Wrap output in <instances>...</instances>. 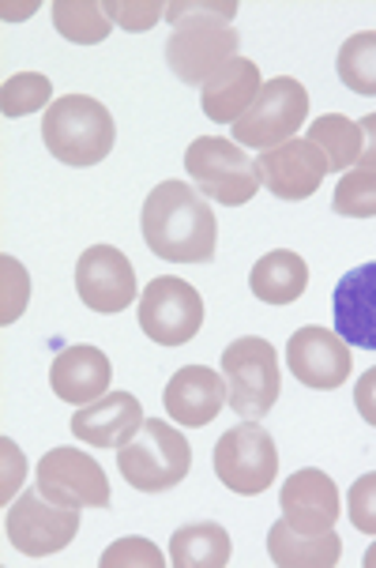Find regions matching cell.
<instances>
[{
	"mask_svg": "<svg viewBox=\"0 0 376 568\" xmlns=\"http://www.w3.org/2000/svg\"><path fill=\"white\" fill-rule=\"evenodd\" d=\"M0 272H4V302H0V324H16L27 310L31 297V278L27 267L16 256H0Z\"/></svg>",
	"mask_w": 376,
	"mask_h": 568,
	"instance_id": "31",
	"label": "cell"
},
{
	"mask_svg": "<svg viewBox=\"0 0 376 568\" xmlns=\"http://www.w3.org/2000/svg\"><path fill=\"white\" fill-rule=\"evenodd\" d=\"M226 407L245 422H260L278 403L283 373H278L275 346L260 335H241L223 351Z\"/></svg>",
	"mask_w": 376,
	"mask_h": 568,
	"instance_id": "4",
	"label": "cell"
},
{
	"mask_svg": "<svg viewBox=\"0 0 376 568\" xmlns=\"http://www.w3.org/2000/svg\"><path fill=\"white\" fill-rule=\"evenodd\" d=\"M234 557L226 527L219 524H189L170 538V561L177 568H226Z\"/></svg>",
	"mask_w": 376,
	"mask_h": 568,
	"instance_id": "23",
	"label": "cell"
},
{
	"mask_svg": "<svg viewBox=\"0 0 376 568\" xmlns=\"http://www.w3.org/2000/svg\"><path fill=\"white\" fill-rule=\"evenodd\" d=\"M362 565H365V568H376V542L369 546V550H365V557H362Z\"/></svg>",
	"mask_w": 376,
	"mask_h": 568,
	"instance_id": "37",
	"label": "cell"
},
{
	"mask_svg": "<svg viewBox=\"0 0 376 568\" xmlns=\"http://www.w3.org/2000/svg\"><path fill=\"white\" fill-rule=\"evenodd\" d=\"M346 513H350V524L365 535H376V470L373 475H362L358 483L346 494Z\"/></svg>",
	"mask_w": 376,
	"mask_h": 568,
	"instance_id": "33",
	"label": "cell"
},
{
	"mask_svg": "<svg viewBox=\"0 0 376 568\" xmlns=\"http://www.w3.org/2000/svg\"><path fill=\"white\" fill-rule=\"evenodd\" d=\"M305 118H308V91L294 75H275V80L260 87L256 102L234 124V143L264 155V151L278 148V143L294 140Z\"/></svg>",
	"mask_w": 376,
	"mask_h": 568,
	"instance_id": "6",
	"label": "cell"
},
{
	"mask_svg": "<svg viewBox=\"0 0 376 568\" xmlns=\"http://www.w3.org/2000/svg\"><path fill=\"white\" fill-rule=\"evenodd\" d=\"M358 129H362V159H358V166L362 170H376V113L362 118Z\"/></svg>",
	"mask_w": 376,
	"mask_h": 568,
	"instance_id": "36",
	"label": "cell"
},
{
	"mask_svg": "<svg viewBox=\"0 0 376 568\" xmlns=\"http://www.w3.org/2000/svg\"><path fill=\"white\" fill-rule=\"evenodd\" d=\"M38 489L64 508H110V478L80 448H50L38 464Z\"/></svg>",
	"mask_w": 376,
	"mask_h": 568,
	"instance_id": "10",
	"label": "cell"
},
{
	"mask_svg": "<svg viewBox=\"0 0 376 568\" xmlns=\"http://www.w3.org/2000/svg\"><path fill=\"white\" fill-rule=\"evenodd\" d=\"M143 403L132 392H105L102 399L75 407L72 437L91 448H121L143 429Z\"/></svg>",
	"mask_w": 376,
	"mask_h": 568,
	"instance_id": "16",
	"label": "cell"
},
{
	"mask_svg": "<svg viewBox=\"0 0 376 568\" xmlns=\"http://www.w3.org/2000/svg\"><path fill=\"white\" fill-rule=\"evenodd\" d=\"M8 542L23 557H50L61 554L80 531V508L53 505L42 489H27L16 497L4 519Z\"/></svg>",
	"mask_w": 376,
	"mask_h": 568,
	"instance_id": "9",
	"label": "cell"
},
{
	"mask_svg": "<svg viewBox=\"0 0 376 568\" xmlns=\"http://www.w3.org/2000/svg\"><path fill=\"white\" fill-rule=\"evenodd\" d=\"M42 140L57 162L87 170L99 166L113 151L118 124H113V113L99 99H91V94H64V99H57L45 110Z\"/></svg>",
	"mask_w": 376,
	"mask_h": 568,
	"instance_id": "2",
	"label": "cell"
},
{
	"mask_svg": "<svg viewBox=\"0 0 376 568\" xmlns=\"http://www.w3.org/2000/svg\"><path fill=\"white\" fill-rule=\"evenodd\" d=\"M286 365H291V377L302 381L305 388L335 392L354 373V354L339 332L308 324L297 327L286 343Z\"/></svg>",
	"mask_w": 376,
	"mask_h": 568,
	"instance_id": "12",
	"label": "cell"
},
{
	"mask_svg": "<svg viewBox=\"0 0 376 568\" xmlns=\"http://www.w3.org/2000/svg\"><path fill=\"white\" fill-rule=\"evenodd\" d=\"M241 38L226 23H181L166 42V64L181 83L204 87L211 75L237 57Z\"/></svg>",
	"mask_w": 376,
	"mask_h": 568,
	"instance_id": "11",
	"label": "cell"
},
{
	"mask_svg": "<svg viewBox=\"0 0 376 568\" xmlns=\"http://www.w3.org/2000/svg\"><path fill=\"white\" fill-rule=\"evenodd\" d=\"M332 310H335V332L343 335L346 346L376 351V260L373 264H358L354 272H346L339 278Z\"/></svg>",
	"mask_w": 376,
	"mask_h": 568,
	"instance_id": "18",
	"label": "cell"
},
{
	"mask_svg": "<svg viewBox=\"0 0 376 568\" xmlns=\"http://www.w3.org/2000/svg\"><path fill=\"white\" fill-rule=\"evenodd\" d=\"M267 554L278 568H332L343 557V538L335 531L305 535L294 531L286 519H278L267 531Z\"/></svg>",
	"mask_w": 376,
	"mask_h": 568,
	"instance_id": "21",
	"label": "cell"
},
{
	"mask_svg": "<svg viewBox=\"0 0 376 568\" xmlns=\"http://www.w3.org/2000/svg\"><path fill=\"white\" fill-rule=\"evenodd\" d=\"M354 407H358L362 418L376 429V365L365 369L358 384H354Z\"/></svg>",
	"mask_w": 376,
	"mask_h": 568,
	"instance_id": "34",
	"label": "cell"
},
{
	"mask_svg": "<svg viewBox=\"0 0 376 568\" xmlns=\"http://www.w3.org/2000/svg\"><path fill=\"white\" fill-rule=\"evenodd\" d=\"M143 242L159 260L173 264H207L215 256L219 223L207 196L185 181H162L143 200Z\"/></svg>",
	"mask_w": 376,
	"mask_h": 568,
	"instance_id": "1",
	"label": "cell"
},
{
	"mask_svg": "<svg viewBox=\"0 0 376 568\" xmlns=\"http://www.w3.org/2000/svg\"><path fill=\"white\" fill-rule=\"evenodd\" d=\"M75 291L91 313H124L136 302V267L113 245H91L75 264Z\"/></svg>",
	"mask_w": 376,
	"mask_h": 568,
	"instance_id": "14",
	"label": "cell"
},
{
	"mask_svg": "<svg viewBox=\"0 0 376 568\" xmlns=\"http://www.w3.org/2000/svg\"><path fill=\"white\" fill-rule=\"evenodd\" d=\"M260 87L264 83H260L256 61L237 53L234 61H226L223 69L200 87V105H204V113L215 124H237L248 113V105L256 102Z\"/></svg>",
	"mask_w": 376,
	"mask_h": 568,
	"instance_id": "20",
	"label": "cell"
},
{
	"mask_svg": "<svg viewBox=\"0 0 376 568\" xmlns=\"http://www.w3.org/2000/svg\"><path fill=\"white\" fill-rule=\"evenodd\" d=\"M260 185L278 200H308L332 173L324 151L308 136H294L256 159Z\"/></svg>",
	"mask_w": 376,
	"mask_h": 568,
	"instance_id": "13",
	"label": "cell"
},
{
	"mask_svg": "<svg viewBox=\"0 0 376 568\" xmlns=\"http://www.w3.org/2000/svg\"><path fill=\"white\" fill-rule=\"evenodd\" d=\"M102 568H121V565H143V568H162L166 565V557H162V550L154 542H148V538H121V542L105 546L102 554Z\"/></svg>",
	"mask_w": 376,
	"mask_h": 568,
	"instance_id": "32",
	"label": "cell"
},
{
	"mask_svg": "<svg viewBox=\"0 0 376 568\" xmlns=\"http://www.w3.org/2000/svg\"><path fill=\"white\" fill-rule=\"evenodd\" d=\"M113 381V365L99 346H64L50 365V388L57 399L72 403V407H87V403L102 399Z\"/></svg>",
	"mask_w": 376,
	"mask_h": 568,
	"instance_id": "19",
	"label": "cell"
},
{
	"mask_svg": "<svg viewBox=\"0 0 376 568\" xmlns=\"http://www.w3.org/2000/svg\"><path fill=\"white\" fill-rule=\"evenodd\" d=\"M53 105V83L42 72H19L8 75L0 87V110L4 118H31L38 110H50Z\"/></svg>",
	"mask_w": 376,
	"mask_h": 568,
	"instance_id": "27",
	"label": "cell"
},
{
	"mask_svg": "<svg viewBox=\"0 0 376 568\" xmlns=\"http://www.w3.org/2000/svg\"><path fill=\"white\" fill-rule=\"evenodd\" d=\"M215 475L226 489L241 497H256L272 489L278 475V448L260 422H241L226 429L215 445Z\"/></svg>",
	"mask_w": 376,
	"mask_h": 568,
	"instance_id": "7",
	"label": "cell"
},
{
	"mask_svg": "<svg viewBox=\"0 0 376 568\" xmlns=\"http://www.w3.org/2000/svg\"><path fill=\"white\" fill-rule=\"evenodd\" d=\"M102 12L110 23L136 34V31H151L159 19H166V4L162 0H102Z\"/></svg>",
	"mask_w": 376,
	"mask_h": 568,
	"instance_id": "29",
	"label": "cell"
},
{
	"mask_svg": "<svg viewBox=\"0 0 376 568\" xmlns=\"http://www.w3.org/2000/svg\"><path fill=\"white\" fill-rule=\"evenodd\" d=\"M308 286V264L291 248L260 256L256 267L248 272V291L264 305H294Z\"/></svg>",
	"mask_w": 376,
	"mask_h": 568,
	"instance_id": "22",
	"label": "cell"
},
{
	"mask_svg": "<svg viewBox=\"0 0 376 568\" xmlns=\"http://www.w3.org/2000/svg\"><path fill=\"white\" fill-rule=\"evenodd\" d=\"M50 12H53L57 34L69 38L75 45H99L113 31V23L105 19L102 4H94V0H57Z\"/></svg>",
	"mask_w": 376,
	"mask_h": 568,
	"instance_id": "25",
	"label": "cell"
},
{
	"mask_svg": "<svg viewBox=\"0 0 376 568\" xmlns=\"http://www.w3.org/2000/svg\"><path fill=\"white\" fill-rule=\"evenodd\" d=\"M185 170L192 189L215 204L241 207L256 196L260 173L256 162L245 155V148L223 136H196L185 151Z\"/></svg>",
	"mask_w": 376,
	"mask_h": 568,
	"instance_id": "5",
	"label": "cell"
},
{
	"mask_svg": "<svg viewBox=\"0 0 376 568\" xmlns=\"http://www.w3.org/2000/svg\"><path fill=\"white\" fill-rule=\"evenodd\" d=\"M332 211L343 219H376V170H346L335 185Z\"/></svg>",
	"mask_w": 376,
	"mask_h": 568,
	"instance_id": "28",
	"label": "cell"
},
{
	"mask_svg": "<svg viewBox=\"0 0 376 568\" xmlns=\"http://www.w3.org/2000/svg\"><path fill=\"white\" fill-rule=\"evenodd\" d=\"M278 505H283V519L294 527V531L305 535H321L332 531L339 524L343 500H339V486L332 483V475L316 467L294 470L283 483V494H278Z\"/></svg>",
	"mask_w": 376,
	"mask_h": 568,
	"instance_id": "15",
	"label": "cell"
},
{
	"mask_svg": "<svg viewBox=\"0 0 376 568\" xmlns=\"http://www.w3.org/2000/svg\"><path fill=\"white\" fill-rule=\"evenodd\" d=\"M308 140L324 151L327 166L335 173H346V166H358L362 159V129L358 121L343 118V113H324L308 124Z\"/></svg>",
	"mask_w": 376,
	"mask_h": 568,
	"instance_id": "24",
	"label": "cell"
},
{
	"mask_svg": "<svg viewBox=\"0 0 376 568\" xmlns=\"http://www.w3.org/2000/svg\"><path fill=\"white\" fill-rule=\"evenodd\" d=\"M237 16L234 0H170L166 4V23H226Z\"/></svg>",
	"mask_w": 376,
	"mask_h": 568,
	"instance_id": "30",
	"label": "cell"
},
{
	"mask_svg": "<svg viewBox=\"0 0 376 568\" xmlns=\"http://www.w3.org/2000/svg\"><path fill=\"white\" fill-rule=\"evenodd\" d=\"M339 80L350 87L354 94L376 99V31H358L339 45Z\"/></svg>",
	"mask_w": 376,
	"mask_h": 568,
	"instance_id": "26",
	"label": "cell"
},
{
	"mask_svg": "<svg viewBox=\"0 0 376 568\" xmlns=\"http://www.w3.org/2000/svg\"><path fill=\"white\" fill-rule=\"evenodd\" d=\"M162 403H166V414L177 426H211L219 410L226 407V381L223 373L207 369V365H185L170 377Z\"/></svg>",
	"mask_w": 376,
	"mask_h": 568,
	"instance_id": "17",
	"label": "cell"
},
{
	"mask_svg": "<svg viewBox=\"0 0 376 568\" xmlns=\"http://www.w3.org/2000/svg\"><path fill=\"white\" fill-rule=\"evenodd\" d=\"M0 452H4V497L0 500H12L16 486L23 483V452H19L12 440H0Z\"/></svg>",
	"mask_w": 376,
	"mask_h": 568,
	"instance_id": "35",
	"label": "cell"
},
{
	"mask_svg": "<svg viewBox=\"0 0 376 568\" xmlns=\"http://www.w3.org/2000/svg\"><path fill=\"white\" fill-rule=\"evenodd\" d=\"M140 327L159 346H185L204 327V297L177 275H159L140 294Z\"/></svg>",
	"mask_w": 376,
	"mask_h": 568,
	"instance_id": "8",
	"label": "cell"
},
{
	"mask_svg": "<svg viewBox=\"0 0 376 568\" xmlns=\"http://www.w3.org/2000/svg\"><path fill=\"white\" fill-rule=\"evenodd\" d=\"M118 467L124 483L140 494H166L189 478L192 445L181 429L166 426L162 418H148L136 437L118 448Z\"/></svg>",
	"mask_w": 376,
	"mask_h": 568,
	"instance_id": "3",
	"label": "cell"
}]
</instances>
